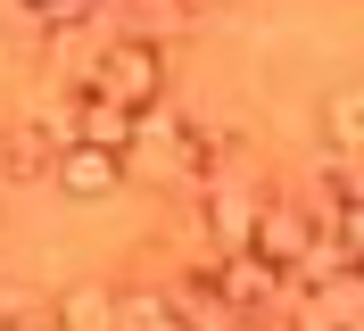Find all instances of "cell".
<instances>
[{
    "mask_svg": "<svg viewBox=\"0 0 364 331\" xmlns=\"http://www.w3.org/2000/svg\"><path fill=\"white\" fill-rule=\"evenodd\" d=\"M83 100H108V108L141 116L166 100V50L149 42V33H116V42H100V58L83 66Z\"/></svg>",
    "mask_w": 364,
    "mask_h": 331,
    "instance_id": "obj_1",
    "label": "cell"
},
{
    "mask_svg": "<svg viewBox=\"0 0 364 331\" xmlns=\"http://www.w3.org/2000/svg\"><path fill=\"white\" fill-rule=\"evenodd\" d=\"M306 248H315V216H306L298 199H265V207H257V224H249V257L273 265V273L290 282Z\"/></svg>",
    "mask_w": 364,
    "mask_h": 331,
    "instance_id": "obj_2",
    "label": "cell"
},
{
    "mask_svg": "<svg viewBox=\"0 0 364 331\" xmlns=\"http://www.w3.org/2000/svg\"><path fill=\"white\" fill-rule=\"evenodd\" d=\"M199 273H207V290H215L232 315H265V307H282V273H273V265H257L249 248H232V257H207Z\"/></svg>",
    "mask_w": 364,
    "mask_h": 331,
    "instance_id": "obj_3",
    "label": "cell"
},
{
    "mask_svg": "<svg viewBox=\"0 0 364 331\" xmlns=\"http://www.w3.org/2000/svg\"><path fill=\"white\" fill-rule=\"evenodd\" d=\"M58 149H67V141H58L42 116H9V125H0V174L9 182H42L50 166H58Z\"/></svg>",
    "mask_w": 364,
    "mask_h": 331,
    "instance_id": "obj_4",
    "label": "cell"
},
{
    "mask_svg": "<svg viewBox=\"0 0 364 331\" xmlns=\"http://www.w3.org/2000/svg\"><path fill=\"white\" fill-rule=\"evenodd\" d=\"M50 182H58L67 199H116V191H124V157L67 141V149H58V166H50Z\"/></svg>",
    "mask_w": 364,
    "mask_h": 331,
    "instance_id": "obj_5",
    "label": "cell"
},
{
    "mask_svg": "<svg viewBox=\"0 0 364 331\" xmlns=\"http://www.w3.org/2000/svg\"><path fill=\"white\" fill-rule=\"evenodd\" d=\"M67 125H75V141H83V149H108V157H124V141H133V125H141V116L108 108V100H75V108H67Z\"/></svg>",
    "mask_w": 364,
    "mask_h": 331,
    "instance_id": "obj_6",
    "label": "cell"
},
{
    "mask_svg": "<svg viewBox=\"0 0 364 331\" xmlns=\"http://www.w3.org/2000/svg\"><path fill=\"white\" fill-rule=\"evenodd\" d=\"M50 323L58 331H116V290H100V282H75L58 307H50Z\"/></svg>",
    "mask_w": 364,
    "mask_h": 331,
    "instance_id": "obj_7",
    "label": "cell"
},
{
    "mask_svg": "<svg viewBox=\"0 0 364 331\" xmlns=\"http://www.w3.org/2000/svg\"><path fill=\"white\" fill-rule=\"evenodd\" d=\"M323 132H331L340 157H364V83H348V91L323 100Z\"/></svg>",
    "mask_w": 364,
    "mask_h": 331,
    "instance_id": "obj_8",
    "label": "cell"
},
{
    "mask_svg": "<svg viewBox=\"0 0 364 331\" xmlns=\"http://www.w3.org/2000/svg\"><path fill=\"white\" fill-rule=\"evenodd\" d=\"M25 9H33L42 25H83L91 9H100V0H25Z\"/></svg>",
    "mask_w": 364,
    "mask_h": 331,
    "instance_id": "obj_9",
    "label": "cell"
},
{
    "mask_svg": "<svg viewBox=\"0 0 364 331\" xmlns=\"http://www.w3.org/2000/svg\"><path fill=\"white\" fill-rule=\"evenodd\" d=\"M0 331H58V323H50V307H17V315H9Z\"/></svg>",
    "mask_w": 364,
    "mask_h": 331,
    "instance_id": "obj_10",
    "label": "cell"
},
{
    "mask_svg": "<svg viewBox=\"0 0 364 331\" xmlns=\"http://www.w3.org/2000/svg\"><path fill=\"white\" fill-rule=\"evenodd\" d=\"M348 331H364V315H356V323H348Z\"/></svg>",
    "mask_w": 364,
    "mask_h": 331,
    "instance_id": "obj_11",
    "label": "cell"
},
{
    "mask_svg": "<svg viewBox=\"0 0 364 331\" xmlns=\"http://www.w3.org/2000/svg\"><path fill=\"white\" fill-rule=\"evenodd\" d=\"M0 58H9V42H0Z\"/></svg>",
    "mask_w": 364,
    "mask_h": 331,
    "instance_id": "obj_12",
    "label": "cell"
},
{
    "mask_svg": "<svg viewBox=\"0 0 364 331\" xmlns=\"http://www.w3.org/2000/svg\"><path fill=\"white\" fill-rule=\"evenodd\" d=\"M356 282H364V273H356Z\"/></svg>",
    "mask_w": 364,
    "mask_h": 331,
    "instance_id": "obj_13",
    "label": "cell"
}]
</instances>
